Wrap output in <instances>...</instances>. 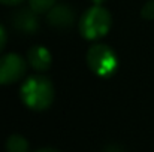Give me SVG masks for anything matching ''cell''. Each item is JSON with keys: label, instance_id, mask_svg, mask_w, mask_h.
Wrapping results in <instances>:
<instances>
[{"label": "cell", "instance_id": "1", "mask_svg": "<svg viewBox=\"0 0 154 152\" xmlns=\"http://www.w3.org/2000/svg\"><path fill=\"white\" fill-rule=\"evenodd\" d=\"M20 97L27 107L33 110H45L54 100L52 82L42 75L29 76L21 85Z\"/></svg>", "mask_w": 154, "mask_h": 152}, {"label": "cell", "instance_id": "2", "mask_svg": "<svg viewBox=\"0 0 154 152\" xmlns=\"http://www.w3.org/2000/svg\"><path fill=\"white\" fill-rule=\"evenodd\" d=\"M111 24V13L102 4H94L82 13L79 19V33L84 39L96 40L108 34Z\"/></svg>", "mask_w": 154, "mask_h": 152}, {"label": "cell", "instance_id": "3", "mask_svg": "<svg viewBox=\"0 0 154 152\" xmlns=\"http://www.w3.org/2000/svg\"><path fill=\"white\" fill-rule=\"evenodd\" d=\"M87 64L94 75L100 78H108L115 72L118 61L115 52L109 46L97 43L90 46V49L87 51Z\"/></svg>", "mask_w": 154, "mask_h": 152}, {"label": "cell", "instance_id": "4", "mask_svg": "<svg viewBox=\"0 0 154 152\" xmlns=\"http://www.w3.org/2000/svg\"><path fill=\"white\" fill-rule=\"evenodd\" d=\"M27 63L20 54H6L0 57V85L18 82L26 75Z\"/></svg>", "mask_w": 154, "mask_h": 152}, {"label": "cell", "instance_id": "5", "mask_svg": "<svg viewBox=\"0 0 154 152\" xmlns=\"http://www.w3.org/2000/svg\"><path fill=\"white\" fill-rule=\"evenodd\" d=\"M47 19L50 22V25L55 28H69L73 24L75 19V13L73 9L69 4H54L47 13Z\"/></svg>", "mask_w": 154, "mask_h": 152}, {"label": "cell", "instance_id": "6", "mask_svg": "<svg viewBox=\"0 0 154 152\" xmlns=\"http://www.w3.org/2000/svg\"><path fill=\"white\" fill-rule=\"evenodd\" d=\"M27 61L29 64L38 72H47L51 67V52L45 46L35 45L27 51Z\"/></svg>", "mask_w": 154, "mask_h": 152}, {"label": "cell", "instance_id": "7", "mask_svg": "<svg viewBox=\"0 0 154 152\" xmlns=\"http://www.w3.org/2000/svg\"><path fill=\"white\" fill-rule=\"evenodd\" d=\"M14 25L26 33H33L38 30L36 12L32 9H20L14 15Z\"/></svg>", "mask_w": 154, "mask_h": 152}, {"label": "cell", "instance_id": "8", "mask_svg": "<svg viewBox=\"0 0 154 152\" xmlns=\"http://www.w3.org/2000/svg\"><path fill=\"white\" fill-rule=\"evenodd\" d=\"M6 151L8 152H29V142L26 137L20 134H12L6 140Z\"/></svg>", "mask_w": 154, "mask_h": 152}, {"label": "cell", "instance_id": "9", "mask_svg": "<svg viewBox=\"0 0 154 152\" xmlns=\"http://www.w3.org/2000/svg\"><path fill=\"white\" fill-rule=\"evenodd\" d=\"M29 4L36 13H48V10L55 4V0H29Z\"/></svg>", "mask_w": 154, "mask_h": 152}, {"label": "cell", "instance_id": "10", "mask_svg": "<svg viewBox=\"0 0 154 152\" xmlns=\"http://www.w3.org/2000/svg\"><path fill=\"white\" fill-rule=\"evenodd\" d=\"M141 13L145 19H154V0H150L144 4Z\"/></svg>", "mask_w": 154, "mask_h": 152}, {"label": "cell", "instance_id": "11", "mask_svg": "<svg viewBox=\"0 0 154 152\" xmlns=\"http://www.w3.org/2000/svg\"><path fill=\"white\" fill-rule=\"evenodd\" d=\"M5 45H6V31H5L3 25H0V52L3 51Z\"/></svg>", "mask_w": 154, "mask_h": 152}, {"label": "cell", "instance_id": "12", "mask_svg": "<svg viewBox=\"0 0 154 152\" xmlns=\"http://www.w3.org/2000/svg\"><path fill=\"white\" fill-rule=\"evenodd\" d=\"M24 0H0L2 4H6V6H17L20 3H23Z\"/></svg>", "mask_w": 154, "mask_h": 152}, {"label": "cell", "instance_id": "13", "mask_svg": "<svg viewBox=\"0 0 154 152\" xmlns=\"http://www.w3.org/2000/svg\"><path fill=\"white\" fill-rule=\"evenodd\" d=\"M35 152H58V151H55L52 148H44V149H38V151H35Z\"/></svg>", "mask_w": 154, "mask_h": 152}, {"label": "cell", "instance_id": "14", "mask_svg": "<svg viewBox=\"0 0 154 152\" xmlns=\"http://www.w3.org/2000/svg\"><path fill=\"white\" fill-rule=\"evenodd\" d=\"M91 1H93L94 4H102V3H105L106 0H91Z\"/></svg>", "mask_w": 154, "mask_h": 152}]
</instances>
